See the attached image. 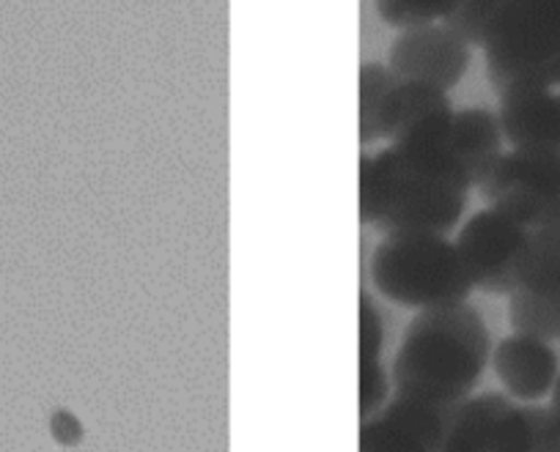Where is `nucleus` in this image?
<instances>
[{"instance_id":"6e6552de","label":"nucleus","mask_w":560,"mask_h":452,"mask_svg":"<svg viewBox=\"0 0 560 452\" xmlns=\"http://www.w3.org/2000/svg\"><path fill=\"white\" fill-rule=\"evenodd\" d=\"M527 423L520 403L500 392L467 397L451 412L440 452H525Z\"/></svg>"},{"instance_id":"7ed1b4c3","label":"nucleus","mask_w":560,"mask_h":452,"mask_svg":"<svg viewBox=\"0 0 560 452\" xmlns=\"http://www.w3.org/2000/svg\"><path fill=\"white\" fill-rule=\"evenodd\" d=\"M371 283L382 296L415 310L462 305L472 283L456 241L443 234H393L371 255Z\"/></svg>"},{"instance_id":"ddd939ff","label":"nucleus","mask_w":560,"mask_h":452,"mask_svg":"<svg viewBox=\"0 0 560 452\" xmlns=\"http://www.w3.org/2000/svg\"><path fill=\"white\" fill-rule=\"evenodd\" d=\"M451 145L470 174L472 187H478V181L503 154V129H500L498 116L483 107L456 110L454 121H451Z\"/></svg>"},{"instance_id":"4468645a","label":"nucleus","mask_w":560,"mask_h":452,"mask_svg":"<svg viewBox=\"0 0 560 452\" xmlns=\"http://www.w3.org/2000/svg\"><path fill=\"white\" fill-rule=\"evenodd\" d=\"M382 319L369 294L360 296V417L380 412L393 395L390 373L382 365Z\"/></svg>"},{"instance_id":"9d476101","label":"nucleus","mask_w":560,"mask_h":452,"mask_svg":"<svg viewBox=\"0 0 560 452\" xmlns=\"http://www.w3.org/2000/svg\"><path fill=\"white\" fill-rule=\"evenodd\" d=\"M451 412L390 395L360 425V452H440Z\"/></svg>"},{"instance_id":"2eb2a0df","label":"nucleus","mask_w":560,"mask_h":452,"mask_svg":"<svg viewBox=\"0 0 560 452\" xmlns=\"http://www.w3.org/2000/svg\"><path fill=\"white\" fill-rule=\"evenodd\" d=\"M396 78L382 63H363L360 67V143L380 140V116L385 107Z\"/></svg>"},{"instance_id":"f8f14e48","label":"nucleus","mask_w":560,"mask_h":452,"mask_svg":"<svg viewBox=\"0 0 560 452\" xmlns=\"http://www.w3.org/2000/svg\"><path fill=\"white\" fill-rule=\"evenodd\" d=\"M492 365L509 395L525 403H536L549 395L560 373L558 352L547 341L520 332L498 343L492 352Z\"/></svg>"},{"instance_id":"39448f33","label":"nucleus","mask_w":560,"mask_h":452,"mask_svg":"<svg viewBox=\"0 0 560 452\" xmlns=\"http://www.w3.org/2000/svg\"><path fill=\"white\" fill-rule=\"evenodd\" d=\"M478 192L489 209L516 219L527 230L560 219V151L514 148L478 181Z\"/></svg>"},{"instance_id":"f257e3e1","label":"nucleus","mask_w":560,"mask_h":452,"mask_svg":"<svg viewBox=\"0 0 560 452\" xmlns=\"http://www.w3.org/2000/svg\"><path fill=\"white\" fill-rule=\"evenodd\" d=\"M454 112L432 118L360 157V219L380 234H448L465 214L472 179L451 145Z\"/></svg>"},{"instance_id":"dca6fc26","label":"nucleus","mask_w":560,"mask_h":452,"mask_svg":"<svg viewBox=\"0 0 560 452\" xmlns=\"http://www.w3.org/2000/svg\"><path fill=\"white\" fill-rule=\"evenodd\" d=\"M505 0H454L443 25L467 47H483Z\"/></svg>"},{"instance_id":"f3484780","label":"nucleus","mask_w":560,"mask_h":452,"mask_svg":"<svg viewBox=\"0 0 560 452\" xmlns=\"http://www.w3.org/2000/svg\"><path fill=\"white\" fill-rule=\"evenodd\" d=\"M454 0H376V14L390 28L407 31L418 25H432L448 14Z\"/></svg>"},{"instance_id":"0eeeda50","label":"nucleus","mask_w":560,"mask_h":452,"mask_svg":"<svg viewBox=\"0 0 560 452\" xmlns=\"http://www.w3.org/2000/svg\"><path fill=\"white\" fill-rule=\"evenodd\" d=\"M509 321L520 335L560 341V219L530 230L525 274L509 296Z\"/></svg>"},{"instance_id":"f03ea898","label":"nucleus","mask_w":560,"mask_h":452,"mask_svg":"<svg viewBox=\"0 0 560 452\" xmlns=\"http://www.w3.org/2000/svg\"><path fill=\"white\" fill-rule=\"evenodd\" d=\"M489 359L492 335L481 310L467 301L420 310L393 359V395L454 412L472 395Z\"/></svg>"},{"instance_id":"6ab92c4d","label":"nucleus","mask_w":560,"mask_h":452,"mask_svg":"<svg viewBox=\"0 0 560 452\" xmlns=\"http://www.w3.org/2000/svg\"><path fill=\"white\" fill-rule=\"evenodd\" d=\"M52 430H56L58 441H63V444H78L80 436H83V428H80L78 419L67 412L56 414V425H52Z\"/></svg>"},{"instance_id":"1a4fd4ad","label":"nucleus","mask_w":560,"mask_h":452,"mask_svg":"<svg viewBox=\"0 0 560 452\" xmlns=\"http://www.w3.org/2000/svg\"><path fill=\"white\" fill-rule=\"evenodd\" d=\"M470 67V47L456 39L443 23L418 25L396 36L387 69L404 83H427L448 94Z\"/></svg>"},{"instance_id":"9b49d317","label":"nucleus","mask_w":560,"mask_h":452,"mask_svg":"<svg viewBox=\"0 0 560 452\" xmlns=\"http://www.w3.org/2000/svg\"><path fill=\"white\" fill-rule=\"evenodd\" d=\"M503 140L514 148L560 151V94L538 85H514L500 91L498 112Z\"/></svg>"},{"instance_id":"20e7f679","label":"nucleus","mask_w":560,"mask_h":452,"mask_svg":"<svg viewBox=\"0 0 560 452\" xmlns=\"http://www.w3.org/2000/svg\"><path fill=\"white\" fill-rule=\"evenodd\" d=\"M494 91L560 85V0H505L483 41Z\"/></svg>"},{"instance_id":"aec40b11","label":"nucleus","mask_w":560,"mask_h":452,"mask_svg":"<svg viewBox=\"0 0 560 452\" xmlns=\"http://www.w3.org/2000/svg\"><path fill=\"white\" fill-rule=\"evenodd\" d=\"M549 395H552V408L560 414V373H558V379H555V386Z\"/></svg>"},{"instance_id":"a211bd4d","label":"nucleus","mask_w":560,"mask_h":452,"mask_svg":"<svg viewBox=\"0 0 560 452\" xmlns=\"http://www.w3.org/2000/svg\"><path fill=\"white\" fill-rule=\"evenodd\" d=\"M527 423L525 452H560V414L552 406H522Z\"/></svg>"},{"instance_id":"423d86ee","label":"nucleus","mask_w":560,"mask_h":452,"mask_svg":"<svg viewBox=\"0 0 560 452\" xmlns=\"http://www.w3.org/2000/svg\"><path fill=\"white\" fill-rule=\"evenodd\" d=\"M530 230L498 209H483L456 236V250L470 274L472 288L511 296L522 283Z\"/></svg>"}]
</instances>
